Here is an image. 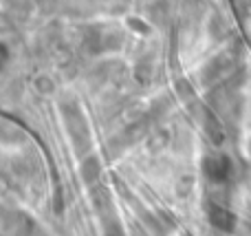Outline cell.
Listing matches in <instances>:
<instances>
[{"label":"cell","instance_id":"3","mask_svg":"<svg viewBox=\"0 0 251 236\" xmlns=\"http://www.w3.org/2000/svg\"><path fill=\"white\" fill-rule=\"evenodd\" d=\"M100 170H101L100 161H97L95 157H91V161H86V163L82 166V177H84L86 181H95L97 175H100Z\"/></svg>","mask_w":251,"mask_h":236},{"label":"cell","instance_id":"4","mask_svg":"<svg viewBox=\"0 0 251 236\" xmlns=\"http://www.w3.org/2000/svg\"><path fill=\"white\" fill-rule=\"evenodd\" d=\"M106 236H124V234H122V230H119L117 225H113V228H110L108 232H106Z\"/></svg>","mask_w":251,"mask_h":236},{"label":"cell","instance_id":"1","mask_svg":"<svg viewBox=\"0 0 251 236\" xmlns=\"http://www.w3.org/2000/svg\"><path fill=\"white\" fill-rule=\"evenodd\" d=\"M205 172L212 181H225L231 172V161L223 155H212L205 159Z\"/></svg>","mask_w":251,"mask_h":236},{"label":"cell","instance_id":"2","mask_svg":"<svg viewBox=\"0 0 251 236\" xmlns=\"http://www.w3.org/2000/svg\"><path fill=\"white\" fill-rule=\"evenodd\" d=\"M209 223H214L216 228H221V230H231L234 228V219H231V214L225 210V208L216 206V203L209 208Z\"/></svg>","mask_w":251,"mask_h":236}]
</instances>
